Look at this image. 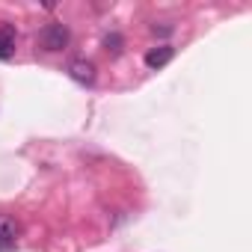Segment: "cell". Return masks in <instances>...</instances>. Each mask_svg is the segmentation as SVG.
Here are the masks:
<instances>
[{"mask_svg": "<svg viewBox=\"0 0 252 252\" xmlns=\"http://www.w3.org/2000/svg\"><path fill=\"white\" fill-rule=\"evenodd\" d=\"M68 42H71V33H68L65 24H57V21H54V24H45V27L39 30V48H42V51H51V54L65 51Z\"/></svg>", "mask_w": 252, "mask_h": 252, "instance_id": "1", "label": "cell"}, {"mask_svg": "<svg viewBox=\"0 0 252 252\" xmlns=\"http://www.w3.org/2000/svg\"><path fill=\"white\" fill-rule=\"evenodd\" d=\"M15 240H18V222L6 214H0V252L15 249Z\"/></svg>", "mask_w": 252, "mask_h": 252, "instance_id": "2", "label": "cell"}, {"mask_svg": "<svg viewBox=\"0 0 252 252\" xmlns=\"http://www.w3.org/2000/svg\"><path fill=\"white\" fill-rule=\"evenodd\" d=\"M68 74H71L77 83H83V86H92V83H95V65H92L89 60H74V63L68 65Z\"/></svg>", "mask_w": 252, "mask_h": 252, "instance_id": "3", "label": "cell"}, {"mask_svg": "<svg viewBox=\"0 0 252 252\" xmlns=\"http://www.w3.org/2000/svg\"><path fill=\"white\" fill-rule=\"evenodd\" d=\"M172 57H175V48L172 45H158V48H152L146 54V65L149 68H163L166 63H172Z\"/></svg>", "mask_w": 252, "mask_h": 252, "instance_id": "4", "label": "cell"}, {"mask_svg": "<svg viewBox=\"0 0 252 252\" xmlns=\"http://www.w3.org/2000/svg\"><path fill=\"white\" fill-rule=\"evenodd\" d=\"M15 27L12 24H3L0 27V60H9L15 54Z\"/></svg>", "mask_w": 252, "mask_h": 252, "instance_id": "5", "label": "cell"}, {"mask_svg": "<svg viewBox=\"0 0 252 252\" xmlns=\"http://www.w3.org/2000/svg\"><path fill=\"white\" fill-rule=\"evenodd\" d=\"M104 48H107L110 54H119V51H122V36H119V33H110V36L104 39Z\"/></svg>", "mask_w": 252, "mask_h": 252, "instance_id": "6", "label": "cell"}]
</instances>
